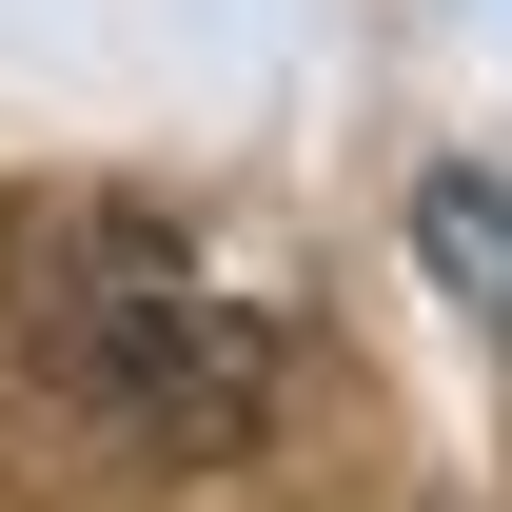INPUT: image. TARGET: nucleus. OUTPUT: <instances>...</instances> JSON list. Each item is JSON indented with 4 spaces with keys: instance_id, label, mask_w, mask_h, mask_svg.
I'll use <instances>...</instances> for the list:
<instances>
[{
    "instance_id": "nucleus-1",
    "label": "nucleus",
    "mask_w": 512,
    "mask_h": 512,
    "mask_svg": "<svg viewBox=\"0 0 512 512\" xmlns=\"http://www.w3.org/2000/svg\"><path fill=\"white\" fill-rule=\"evenodd\" d=\"M20 355L99 414L119 453H256L276 434V316L197 276L178 217H138V197H60V217H20Z\"/></svg>"
},
{
    "instance_id": "nucleus-2",
    "label": "nucleus",
    "mask_w": 512,
    "mask_h": 512,
    "mask_svg": "<svg viewBox=\"0 0 512 512\" xmlns=\"http://www.w3.org/2000/svg\"><path fill=\"white\" fill-rule=\"evenodd\" d=\"M414 256H434V296L512 355V158H453V178H414Z\"/></svg>"
}]
</instances>
